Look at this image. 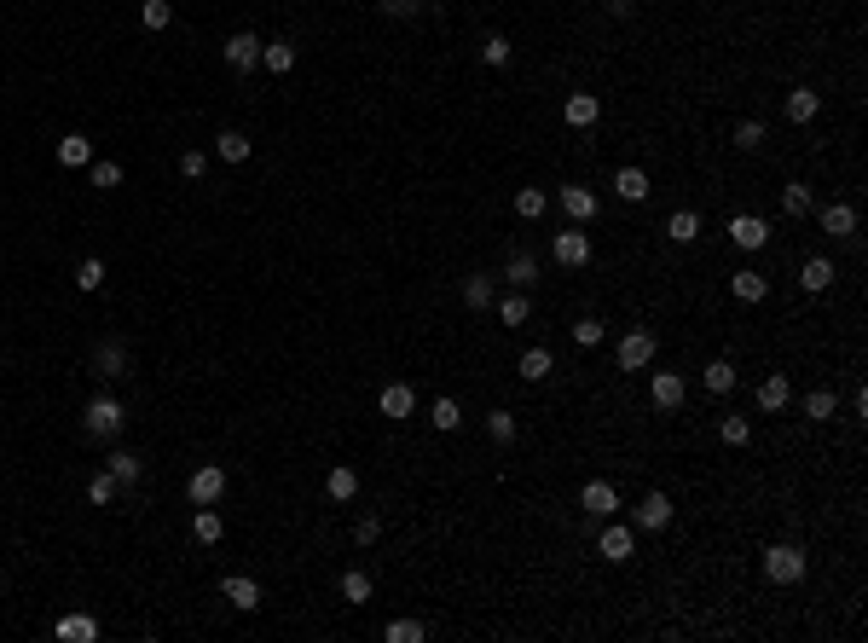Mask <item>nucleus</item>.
<instances>
[{"mask_svg": "<svg viewBox=\"0 0 868 643\" xmlns=\"http://www.w3.org/2000/svg\"><path fill=\"white\" fill-rule=\"evenodd\" d=\"M631 551H637V533L631 527H603V557L608 562H625Z\"/></svg>", "mask_w": 868, "mask_h": 643, "instance_id": "nucleus-22", "label": "nucleus"}, {"mask_svg": "<svg viewBox=\"0 0 868 643\" xmlns=\"http://www.w3.org/2000/svg\"><path fill=\"white\" fill-rule=\"evenodd\" d=\"M539 278V261L533 256H510V285H533Z\"/></svg>", "mask_w": 868, "mask_h": 643, "instance_id": "nucleus-47", "label": "nucleus"}, {"mask_svg": "<svg viewBox=\"0 0 868 643\" xmlns=\"http://www.w3.org/2000/svg\"><path fill=\"white\" fill-rule=\"evenodd\" d=\"M342 598L347 603H371V574L365 568H347L342 574Z\"/></svg>", "mask_w": 868, "mask_h": 643, "instance_id": "nucleus-33", "label": "nucleus"}, {"mask_svg": "<svg viewBox=\"0 0 868 643\" xmlns=\"http://www.w3.org/2000/svg\"><path fill=\"white\" fill-rule=\"evenodd\" d=\"M718 435H723V447H747V441H753V423H747V417H723Z\"/></svg>", "mask_w": 868, "mask_h": 643, "instance_id": "nucleus-40", "label": "nucleus"}, {"mask_svg": "<svg viewBox=\"0 0 868 643\" xmlns=\"http://www.w3.org/2000/svg\"><path fill=\"white\" fill-rule=\"evenodd\" d=\"M833 406H840V400H833V388H816V395H811V400H804V417H816V423H828V417H833Z\"/></svg>", "mask_w": 868, "mask_h": 643, "instance_id": "nucleus-42", "label": "nucleus"}, {"mask_svg": "<svg viewBox=\"0 0 868 643\" xmlns=\"http://www.w3.org/2000/svg\"><path fill=\"white\" fill-rule=\"evenodd\" d=\"M666 238H677V244H694V238H701V215H694V209H677L672 221H666Z\"/></svg>", "mask_w": 868, "mask_h": 643, "instance_id": "nucleus-29", "label": "nucleus"}, {"mask_svg": "<svg viewBox=\"0 0 868 643\" xmlns=\"http://www.w3.org/2000/svg\"><path fill=\"white\" fill-rule=\"evenodd\" d=\"M220 591H226V603L244 608V615H249V608H261V586L249 574H226V586H220Z\"/></svg>", "mask_w": 868, "mask_h": 643, "instance_id": "nucleus-11", "label": "nucleus"}, {"mask_svg": "<svg viewBox=\"0 0 868 643\" xmlns=\"http://www.w3.org/2000/svg\"><path fill=\"white\" fill-rule=\"evenodd\" d=\"M99 285H105V261L87 256L82 266H75V290H99Z\"/></svg>", "mask_w": 868, "mask_h": 643, "instance_id": "nucleus-41", "label": "nucleus"}, {"mask_svg": "<svg viewBox=\"0 0 868 643\" xmlns=\"http://www.w3.org/2000/svg\"><path fill=\"white\" fill-rule=\"evenodd\" d=\"M579 505H585L591 516H603V522H608V516L620 510V493H614V481H585V493H579Z\"/></svg>", "mask_w": 868, "mask_h": 643, "instance_id": "nucleus-9", "label": "nucleus"}, {"mask_svg": "<svg viewBox=\"0 0 868 643\" xmlns=\"http://www.w3.org/2000/svg\"><path fill=\"white\" fill-rule=\"evenodd\" d=\"M730 290H735V302H764V273H753V266H741V273L730 278Z\"/></svg>", "mask_w": 868, "mask_h": 643, "instance_id": "nucleus-24", "label": "nucleus"}, {"mask_svg": "<svg viewBox=\"0 0 868 643\" xmlns=\"http://www.w3.org/2000/svg\"><path fill=\"white\" fill-rule=\"evenodd\" d=\"M574 342H579V348H596V342H603V325H596V319H579V325H574Z\"/></svg>", "mask_w": 868, "mask_h": 643, "instance_id": "nucleus-49", "label": "nucleus"}, {"mask_svg": "<svg viewBox=\"0 0 868 643\" xmlns=\"http://www.w3.org/2000/svg\"><path fill=\"white\" fill-rule=\"evenodd\" d=\"M383 638H388V643H423V620H394Z\"/></svg>", "mask_w": 868, "mask_h": 643, "instance_id": "nucleus-46", "label": "nucleus"}, {"mask_svg": "<svg viewBox=\"0 0 868 643\" xmlns=\"http://www.w3.org/2000/svg\"><path fill=\"white\" fill-rule=\"evenodd\" d=\"M481 58H486L493 70H504V65H510V41H504V35H486V41H481Z\"/></svg>", "mask_w": 868, "mask_h": 643, "instance_id": "nucleus-44", "label": "nucleus"}, {"mask_svg": "<svg viewBox=\"0 0 868 643\" xmlns=\"http://www.w3.org/2000/svg\"><path fill=\"white\" fill-rule=\"evenodd\" d=\"M550 371H556V354H550V348H527V354H521V377H527V383H544Z\"/></svg>", "mask_w": 868, "mask_h": 643, "instance_id": "nucleus-25", "label": "nucleus"}, {"mask_svg": "<svg viewBox=\"0 0 868 643\" xmlns=\"http://www.w3.org/2000/svg\"><path fill=\"white\" fill-rule=\"evenodd\" d=\"M203 168H209V156H203V151H180V175L185 180H197Z\"/></svg>", "mask_w": 868, "mask_h": 643, "instance_id": "nucleus-51", "label": "nucleus"}, {"mask_svg": "<svg viewBox=\"0 0 868 643\" xmlns=\"http://www.w3.org/2000/svg\"><path fill=\"white\" fill-rule=\"evenodd\" d=\"M527 313H533L527 296H504V302H498V319L510 325V331H515V325H527Z\"/></svg>", "mask_w": 868, "mask_h": 643, "instance_id": "nucleus-36", "label": "nucleus"}, {"mask_svg": "<svg viewBox=\"0 0 868 643\" xmlns=\"http://www.w3.org/2000/svg\"><path fill=\"white\" fill-rule=\"evenodd\" d=\"M261 65L273 70V75H284V70L295 65V46H290V41H273V46H261Z\"/></svg>", "mask_w": 868, "mask_h": 643, "instance_id": "nucleus-34", "label": "nucleus"}, {"mask_svg": "<svg viewBox=\"0 0 868 643\" xmlns=\"http://www.w3.org/2000/svg\"><path fill=\"white\" fill-rule=\"evenodd\" d=\"M354 533H359V545H371V539H376V533H383V522H376V516H365V522H359Z\"/></svg>", "mask_w": 868, "mask_h": 643, "instance_id": "nucleus-53", "label": "nucleus"}, {"mask_svg": "<svg viewBox=\"0 0 868 643\" xmlns=\"http://www.w3.org/2000/svg\"><path fill=\"white\" fill-rule=\"evenodd\" d=\"M215 156H220V163H244V156H249V134L226 128V134L215 139Z\"/></svg>", "mask_w": 868, "mask_h": 643, "instance_id": "nucleus-28", "label": "nucleus"}, {"mask_svg": "<svg viewBox=\"0 0 868 643\" xmlns=\"http://www.w3.org/2000/svg\"><path fill=\"white\" fill-rule=\"evenodd\" d=\"M735 139H741V151H753V146H759V139H764V122H753V116H747V122H741V128H735Z\"/></svg>", "mask_w": 868, "mask_h": 643, "instance_id": "nucleus-50", "label": "nucleus"}, {"mask_svg": "<svg viewBox=\"0 0 868 643\" xmlns=\"http://www.w3.org/2000/svg\"><path fill=\"white\" fill-rule=\"evenodd\" d=\"M93 168V186H99V192H116L122 186V163H87Z\"/></svg>", "mask_w": 868, "mask_h": 643, "instance_id": "nucleus-45", "label": "nucleus"}, {"mask_svg": "<svg viewBox=\"0 0 868 643\" xmlns=\"http://www.w3.org/2000/svg\"><path fill=\"white\" fill-rule=\"evenodd\" d=\"M220 493H226V469H220V464L192 469V481H185V498H192V505H215Z\"/></svg>", "mask_w": 868, "mask_h": 643, "instance_id": "nucleus-3", "label": "nucleus"}, {"mask_svg": "<svg viewBox=\"0 0 868 643\" xmlns=\"http://www.w3.org/2000/svg\"><path fill=\"white\" fill-rule=\"evenodd\" d=\"M93 366H99V377H128V348H122V342H99V348H93Z\"/></svg>", "mask_w": 868, "mask_h": 643, "instance_id": "nucleus-12", "label": "nucleus"}, {"mask_svg": "<svg viewBox=\"0 0 868 643\" xmlns=\"http://www.w3.org/2000/svg\"><path fill=\"white\" fill-rule=\"evenodd\" d=\"M550 256H556V266H585L591 261V238H585V232H556Z\"/></svg>", "mask_w": 868, "mask_h": 643, "instance_id": "nucleus-5", "label": "nucleus"}, {"mask_svg": "<svg viewBox=\"0 0 868 643\" xmlns=\"http://www.w3.org/2000/svg\"><path fill=\"white\" fill-rule=\"evenodd\" d=\"M324 493L336 498V505H347V498L359 493V476H354V469H347V464H336V469H330V476H324Z\"/></svg>", "mask_w": 868, "mask_h": 643, "instance_id": "nucleus-27", "label": "nucleus"}, {"mask_svg": "<svg viewBox=\"0 0 868 643\" xmlns=\"http://www.w3.org/2000/svg\"><path fill=\"white\" fill-rule=\"evenodd\" d=\"M486 435H493V441H515V417L510 412H493V417H486Z\"/></svg>", "mask_w": 868, "mask_h": 643, "instance_id": "nucleus-48", "label": "nucleus"}, {"mask_svg": "<svg viewBox=\"0 0 868 643\" xmlns=\"http://www.w3.org/2000/svg\"><path fill=\"white\" fill-rule=\"evenodd\" d=\"M464 302L475 307V313H481V307H493V278H469V285H464Z\"/></svg>", "mask_w": 868, "mask_h": 643, "instance_id": "nucleus-43", "label": "nucleus"}, {"mask_svg": "<svg viewBox=\"0 0 868 643\" xmlns=\"http://www.w3.org/2000/svg\"><path fill=\"white\" fill-rule=\"evenodd\" d=\"M649 400L660 406V412H677V406H683V377H677V371H654V377H649Z\"/></svg>", "mask_w": 868, "mask_h": 643, "instance_id": "nucleus-7", "label": "nucleus"}, {"mask_svg": "<svg viewBox=\"0 0 868 643\" xmlns=\"http://www.w3.org/2000/svg\"><path fill=\"white\" fill-rule=\"evenodd\" d=\"M562 209L574 215V221H591V215H596V192H585V186H562Z\"/></svg>", "mask_w": 868, "mask_h": 643, "instance_id": "nucleus-23", "label": "nucleus"}, {"mask_svg": "<svg viewBox=\"0 0 868 643\" xmlns=\"http://www.w3.org/2000/svg\"><path fill=\"white\" fill-rule=\"evenodd\" d=\"M764 574L776 579V586H799V579H804V551H799V545H770V551H764Z\"/></svg>", "mask_w": 868, "mask_h": 643, "instance_id": "nucleus-2", "label": "nucleus"}, {"mask_svg": "<svg viewBox=\"0 0 868 643\" xmlns=\"http://www.w3.org/2000/svg\"><path fill=\"white\" fill-rule=\"evenodd\" d=\"M255 65H261V41L249 35V29H238V35L226 41V70L244 75V70H255Z\"/></svg>", "mask_w": 868, "mask_h": 643, "instance_id": "nucleus-6", "label": "nucleus"}, {"mask_svg": "<svg viewBox=\"0 0 868 643\" xmlns=\"http://www.w3.org/2000/svg\"><path fill=\"white\" fill-rule=\"evenodd\" d=\"M192 533H197V539H203V545H215V539H220V533H226V522H220V516H215L209 505H197V516H192Z\"/></svg>", "mask_w": 868, "mask_h": 643, "instance_id": "nucleus-30", "label": "nucleus"}, {"mask_svg": "<svg viewBox=\"0 0 868 643\" xmlns=\"http://www.w3.org/2000/svg\"><path fill=\"white\" fill-rule=\"evenodd\" d=\"M383 12H388V18H417L423 0H383Z\"/></svg>", "mask_w": 868, "mask_h": 643, "instance_id": "nucleus-52", "label": "nucleus"}, {"mask_svg": "<svg viewBox=\"0 0 868 643\" xmlns=\"http://www.w3.org/2000/svg\"><path fill=\"white\" fill-rule=\"evenodd\" d=\"M82 429L93 435V441H116V435L128 429V412H122L116 395H93L87 412H82Z\"/></svg>", "mask_w": 868, "mask_h": 643, "instance_id": "nucleus-1", "label": "nucleus"}, {"mask_svg": "<svg viewBox=\"0 0 868 643\" xmlns=\"http://www.w3.org/2000/svg\"><path fill=\"white\" fill-rule=\"evenodd\" d=\"M614 192L625 203H643L649 197V175H643V168H620V175H614Z\"/></svg>", "mask_w": 868, "mask_h": 643, "instance_id": "nucleus-26", "label": "nucleus"}, {"mask_svg": "<svg viewBox=\"0 0 868 643\" xmlns=\"http://www.w3.org/2000/svg\"><path fill=\"white\" fill-rule=\"evenodd\" d=\"M816 221H823V232H833V238H851V232H857V209H851V203H828Z\"/></svg>", "mask_w": 868, "mask_h": 643, "instance_id": "nucleus-15", "label": "nucleus"}, {"mask_svg": "<svg viewBox=\"0 0 868 643\" xmlns=\"http://www.w3.org/2000/svg\"><path fill=\"white\" fill-rule=\"evenodd\" d=\"M816 111H823V99H816V87H793L787 93V122H816Z\"/></svg>", "mask_w": 868, "mask_h": 643, "instance_id": "nucleus-14", "label": "nucleus"}, {"mask_svg": "<svg viewBox=\"0 0 868 643\" xmlns=\"http://www.w3.org/2000/svg\"><path fill=\"white\" fill-rule=\"evenodd\" d=\"M631 522H637V527H649V533H660V527L672 522V498H666V493H649L637 510H631Z\"/></svg>", "mask_w": 868, "mask_h": 643, "instance_id": "nucleus-8", "label": "nucleus"}, {"mask_svg": "<svg viewBox=\"0 0 868 643\" xmlns=\"http://www.w3.org/2000/svg\"><path fill=\"white\" fill-rule=\"evenodd\" d=\"M139 24H145V29H168L174 24V6H168V0H145V6H139Z\"/></svg>", "mask_w": 868, "mask_h": 643, "instance_id": "nucleus-37", "label": "nucleus"}, {"mask_svg": "<svg viewBox=\"0 0 868 643\" xmlns=\"http://www.w3.org/2000/svg\"><path fill=\"white\" fill-rule=\"evenodd\" d=\"M567 122H574V128H591L596 116H603V99H596V93H574V99H567V111H562Z\"/></svg>", "mask_w": 868, "mask_h": 643, "instance_id": "nucleus-20", "label": "nucleus"}, {"mask_svg": "<svg viewBox=\"0 0 868 643\" xmlns=\"http://www.w3.org/2000/svg\"><path fill=\"white\" fill-rule=\"evenodd\" d=\"M730 238H735V249H764V244H770V226L759 221V215H735V221H730Z\"/></svg>", "mask_w": 868, "mask_h": 643, "instance_id": "nucleus-10", "label": "nucleus"}, {"mask_svg": "<svg viewBox=\"0 0 868 643\" xmlns=\"http://www.w3.org/2000/svg\"><path fill=\"white\" fill-rule=\"evenodd\" d=\"M799 285L811 290V296H823V290L833 285V261H828V256H811V261L799 266Z\"/></svg>", "mask_w": 868, "mask_h": 643, "instance_id": "nucleus-16", "label": "nucleus"}, {"mask_svg": "<svg viewBox=\"0 0 868 643\" xmlns=\"http://www.w3.org/2000/svg\"><path fill=\"white\" fill-rule=\"evenodd\" d=\"M105 469L116 476V487H139V476H145V464H139L134 452H110V458H105Z\"/></svg>", "mask_w": 868, "mask_h": 643, "instance_id": "nucleus-19", "label": "nucleus"}, {"mask_svg": "<svg viewBox=\"0 0 868 643\" xmlns=\"http://www.w3.org/2000/svg\"><path fill=\"white\" fill-rule=\"evenodd\" d=\"M782 209L793 215V221H799V215H811V186H782Z\"/></svg>", "mask_w": 868, "mask_h": 643, "instance_id": "nucleus-39", "label": "nucleus"}, {"mask_svg": "<svg viewBox=\"0 0 868 643\" xmlns=\"http://www.w3.org/2000/svg\"><path fill=\"white\" fill-rule=\"evenodd\" d=\"M429 423H434L440 435H452L457 423H464V412H457V400H434V412H429Z\"/></svg>", "mask_w": 868, "mask_h": 643, "instance_id": "nucleus-38", "label": "nucleus"}, {"mask_svg": "<svg viewBox=\"0 0 868 643\" xmlns=\"http://www.w3.org/2000/svg\"><path fill=\"white\" fill-rule=\"evenodd\" d=\"M58 163H65V168H87L93 163V139L87 134H65V139H58Z\"/></svg>", "mask_w": 868, "mask_h": 643, "instance_id": "nucleus-18", "label": "nucleus"}, {"mask_svg": "<svg viewBox=\"0 0 868 643\" xmlns=\"http://www.w3.org/2000/svg\"><path fill=\"white\" fill-rule=\"evenodd\" d=\"M701 377H706V388H713V395H730V388H735V366H730V359H713Z\"/></svg>", "mask_w": 868, "mask_h": 643, "instance_id": "nucleus-32", "label": "nucleus"}, {"mask_svg": "<svg viewBox=\"0 0 868 643\" xmlns=\"http://www.w3.org/2000/svg\"><path fill=\"white\" fill-rule=\"evenodd\" d=\"M376 406H383V417H412V412H417V395H412L405 383H388Z\"/></svg>", "mask_w": 868, "mask_h": 643, "instance_id": "nucleus-17", "label": "nucleus"}, {"mask_svg": "<svg viewBox=\"0 0 868 643\" xmlns=\"http://www.w3.org/2000/svg\"><path fill=\"white\" fill-rule=\"evenodd\" d=\"M544 203H550V197L539 192V186H521V192H515V215H521V221H539Z\"/></svg>", "mask_w": 868, "mask_h": 643, "instance_id": "nucleus-31", "label": "nucleus"}, {"mask_svg": "<svg viewBox=\"0 0 868 643\" xmlns=\"http://www.w3.org/2000/svg\"><path fill=\"white\" fill-rule=\"evenodd\" d=\"M53 632L65 638V643H93V638H99V620H93V615H65Z\"/></svg>", "mask_w": 868, "mask_h": 643, "instance_id": "nucleus-21", "label": "nucleus"}, {"mask_svg": "<svg viewBox=\"0 0 868 643\" xmlns=\"http://www.w3.org/2000/svg\"><path fill=\"white\" fill-rule=\"evenodd\" d=\"M787 400H793V383H787V371H770V377L759 383V406H764V412H782Z\"/></svg>", "mask_w": 868, "mask_h": 643, "instance_id": "nucleus-13", "label": "nucleus"}, {"mask_svg": "<svg viewBox=\"0 0 868 643\" xmlns=\"http://www.w3.org/2000/svg\"><path fill=\"white\" fill-rule=\"evenodd\" d=\"M116 493H122L116 476H110V469H93V481H87V498H93V505H110Z\"/></svg>", "mask_w": 868, "mask_h": 643, "instance_id": "nucleus-35", "label": "nucleus"}, {"mask_svg": "<svg viewBox=\"0 0 868 643\" xmlns=\"http://www.w3.org/2000/svg\"><path fill=\"white\" fill-rule=\"evenodd\" d=\"M654 348H660L654 331H631V337L620 342V371H643V366L654 359Z\"/></svg>", "mask_w": 868, "mask_h": 643, "instance_id": "nucleus-4", "label": "nucleus"}]
</instances>
